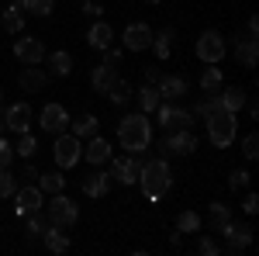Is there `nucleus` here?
Returning <instances> with one entry per match:
<instances>
[{"label":"nucleus","mask_w":259,"mask_h":256,"mask_svg":"<svg viewBox=\"0 0 259 256\" xmlns=\"http://www.w3.org/2000/svg\"><path fill=\"white\" fill-rule=\"evenodd\" d=\"M11 159H14V145L0 135V170H7V166H11Z\"/></svg>","instance_id":"obj_40"},{"label":"nucleus","mask_w":259,"mask_h":256,"mask_svg":"<svg viewBox=\"0 0 259 256\" xmlns=\"http://www.w3.org/2000/svg\"><path fill=\"white\" fill-rule=\"evenodd\" d=\"M87 42H90V49H111V42H114V31H111V24L107 21H94L90 24V31H87Z\"/></svg>","instance_id":"obj_18"},{"label":"nucleus","mask_w":259,"mask_h":256,"mask_svg":"<svg viewBox=\"0 0 259 256\" xmlns=\"http://www.w3.org/2000/svg\"><path fill=\"white\" fill-rule=\"evenodd\" d=\"M38 125L45 128V132H52V135H59V132H66V125H69V115H66V107L62 104H45L38 115Z\"/></svg>","instance_id":"obj_12"},{"label":"nucleus","mask_w":259,"mask_h":256,"mask_svg":"<svg viewBox=\"0 0 259 256\" xmlns=\"http://www.w3.org/2000/svg\"><path fill=\"white\" fill-rule=\"evenodd\" d=\"M177 229L183 232V236H187V232H197V229H200V215H197V211H180Z\"/></svg>","instance_id":"obj_36"},{"label":"nucleus","mask_w":259,"mask_h":256,"mask_svg":"<svg viewBox=\"0 0 259 256\" xmlns=\"http://www.w3.org/2000/svg\"><path fill=\"white\" fill-rule=\"evenodd\" d=\"M197 59L207 62V66L225 59V39H221L218 31H204L197 39Z\"/></svg>","instance_id":"obj_9"},{"label":"nucleus","mask_w":259,"mask_h":256,"mask_svg":"<svg viewBox=\"0 0 259 256\" xmlns=\"http://www.w3.org/2000/svg\"><path fill=\"white\" fill-rule=\"evenodd\" d=\"M41 236H45V249H49V253H56V256L69 253V236H66L62 229L49 225V232H41Z\"/></svg>","instance_id":"obj_24"},{"label":"nucleus","mask_w":259,"mask_h":256,"mask_svg":"<svg viewBox=\"0 0 259 256\" xmlns=\"http://www.w3.org/2000/svg\"><path fill=\"white\" fill-rule=\"evenodd\" d=\"M242 211H245V215H256V211H259V197L256 194H245V197H242Z\"/></svg>","instance_id":"obj_43"},{"label":"nucleus","mask_w":259,"mask_h":256,"mask_svg":"<svg viewBox=\"0 0 259 256\" xmlns=\"http://www.w3.org/2000/svg\"><path fill=\"white\" fill-rule=\"evenodd\" d=\"M73 73V56L69 52H52L49 56V77H69Z\"/></svg>","instance_id":"obj_26"},{"label":"nucleus","mask_w":259,"mask_h":256,"mask_svg":"<svg viewBox=\"0 0 259 256\" xmlns=\"http://www.w3.org/2000/svg\"><path fill=\"white\" fill-rule=\"evenodd\" d=\"M97 128H100V121L94 118V115H80V118L73 121V135H76V138H90V135H97Z\"/></svg>","instance_id":"obj_33"},{"label":"nucleus","mask_w":259,"mask_h":256,"mask_svg":"<svg viewBox=\"0 0 259 256\" xmlns=\"http://www.w3.org/2000/svg\"><path fill=\"white\" fill-rule=\"evenodd\" d=\"M83 159H87V163H94V166L107 163V159H111V145H107V138L90 135V142L83 145Z\"/></svg>","instance_id":"obj_17"},{"label":"nucleus","mask_w":259,"mask_h":256,"mask_svg":"<svg viewBox=\"0 0 259 256\" xmlns=\"http://www.w3.org/2000/svg\"><path fill=\"white\" fill-rule=\"evenodd\" d=\"M107 191H111V173L94 170L90 177H83V194H87V197H104Z\"/></svg>","instance_id":"obj_19"},{"label":"nucleus","mask_w":259,"mask_h":256,"mask_svg":"<svg viewBox=\"0 0 259 256\" xmlns=\"http://www.w3.org/2000/svg\"><path fill=\"white\" fill-rule=\"evenodd\" d=\"M207 138H211V145H218V149H228L232 142H235V115L232 111H214V115H207Z\"/></svg>","instance_id":"obj_3"},{"label":"nucleus","mask_w":259,"mask_h":256,"mask_svg":"<svg viewBox=\"0 0 259 256\" xmlns=\"http://www.w3.org/2000/svg\"><path fill=\"white\" fill-rule=\"evenodd\" d=\"M256 31H259V21L249 18V21H245V35H249V39H256Z\"/></svg>","instance_id":"obj_47"},{"label":"nucleus","mask_w":259,"mask_h":256,"mask_svg":"<svg viewBox=\"0 0 259 256\" xmlns=\"http://www.w3.org/2000/svg\"><path fill=\"white\" fill-rule=\"evenodd\" d=\"M156 90H159L162 100H180L183 94H187V80L183 77H159Z\"/></svg>","instance_id":"obj_21"},{"label":"nucleus","mask_w":259,"mask_h":256,"mask_svg":"<svg viewBox=\"0 0 259 256\" xmlns=\"http://www.w3.org/2000/svg\"><path fill=\"white\" fill-rule=\"evenodd\" d=\"M52 156H56V166H59V170H73L83 159V138H76L73 132H59Z\"/></svg>","instance_id":"obj_4"},{"label":"nucleus","mask_w":259,"mask_h":256,"mask_svg":"<svg viewBox=\"0 0 259 256\" xmlns=\"http://www.w3.org/2000/svg\"><path fill=\"white\" fill-rule=\"evenodd\" d=\"M107 56H104V66H111V69H118L121 66V49H104Z\"/></svg>","instance_id":"obj_44"},{"label":"nucleus","mask_w":259,"mask_h":256,"mask_svg":"<svg viewBox=\"0 0 259 256\" xmlns=\"http://www.w3.org/2000/svg\"><path fill=\"white\" fill-rule=\"evenodd\" d=\"M139 184H142L145 201H162V197L169 194V187H173V170H169V163L162 156L145 159V166H142V173H139Z\"/></svg>","instance_id":"obj_1"},{"label":"nucleus","mask_w":259,"mask_h":256,"mask_svg":"<svg viewBox=\"0 0 259 256\" xmlns=\"http://www.w3.org/2000/svg\"><path fill=\"white\" fill-rule=\"evenodd\" d=\"M197 249H200L204 256H218V253H221V249H218V242H214L211 236H204V239H200V246H197Z\"/></svg>","instance_id":"obj_42"},{"label":"nucleus","mask_w":259,"mask_h":256,"mask_svg":"<svg viewBox=\"0 0 259 256\" xmlns=\"http://www.w3.org/2000/svg\"><path fill=\"white\" fill-rule=\"evenodd\" d=\"M235 59H239L245 69H252V66L259 62V42L249 39V35H245V39H239V42H235Z\"/></svg>","instance_id":"obj_20"},{"label":"nucleus","mask_w":259,"mask_h":256,"mask_svg":"<svg viewBox=\"0 0 259 256\" xmlns=\"http://www.w3.org/2000/svg\"><path fill=\"white\" fill-rule=\"evenodd\" d=\"M211 232H225V225H228V222H232V208H228V204H218V201H214V204H211Z\"/></svg>","instance_id":"obj_29"},{"label":"nucleus","mask_w":259,"mask_h":256,"mask_svg":"<svg viewBox=\"0 0 259 256\" xmlns=\"http://www.w3.org/2000/svg\"><path fill=\"white\" fill-rule=\"evenodd\" d=\"M45 211H49V225H56V229H69V225H76V218H80V208L66 194H52V201L45 204Z\"/></svg>","instance_id":"obj_6"},{"label":"nucleus","mask_w":259,"mask_h":256,"mask_svg":"<svg viewBox=\"0 0 259 256\" xmlns=\"http://www.w3.org/2000/svg\"><path fill=\"white\" fill-rule=\"evenodd\" d=\"M152 35H156V31H152L149 24L135 21V24L124 28V49H128V52H145V49L152 45Z\"/></svg>","instance_id":"obj_11"},{"label":"nucleus","mask_w":259,"mask_h":256,"mask_svg":"<svg viewBox=\"0 0 259 256\" xmlns=\"http://www.w3.org/2000/svg\"><path fill=\"white\" fill-rule=\"evenodd\" d=\"M41 208H45V194H41V187H21V191H18V204H14L18 218L31 215V211H41Z\"/></svg>","instance_id":"obj_14"},{"label":"nucleus","mask_w":259,"mask_h":256,"mask_svg":"<svg viewBox=\"0 0 259 256\" xmlns=\"http://www.w3.org/2000/svg\"><path fill=\"white\" fill-rule=\"evenodd\" d=\"M4 125H7V132H28V125H31V104H11L7 111H4Z\"/></svg>","instance_id":"obj_15"},{"label":"nucleus","mask_w":259,"mask_h":256,"mask_svg":"<svg viewBox=\"0 0 259 256\" xmlns=\"http://www.w3.org/2000/svg\"><path fill=\"white\" fill-rule=\"evenodd\" d=\"M18 83H21V90H24V94H38V90L49 87V73L38 69V66H24V73L18 77Z\"/></svg>","instance_id":"obj_16"},{"label":"nucleus","mask_w":259,"mask_h":256,"mask_svg":"<svg viewBox=\"0 0 259 256\" xmlns=\"http://www.w3.org/2000/svg\"><path fill=\"white\" fill-rule=\"evenodd\" d=\"M156 111H159V125L166 128V132H173V128H190V125H194V115H190V111H183V107L159 104Z\"/></svg>","instance_id":"obj_13"},{"label":"nucleus","mask_w":259,"mask_h":256,"mask_svg":"<svg viewBox=\"0 0 259 256\" xmlns=\"http://www.w3.org/2000/svg\"><path fill=\"white\" fill-rule=\"evenodd\" d=\"M0 24H4L7 35H21V31H24V7H18V4L7 7V11L0 14Z\"/></svg>","instance_id":"obj_23"},{"label":"nucleus","mask_w":259,"mask_h":256,"mask_svg":"<svg viewBox=\"0 0 259 256\" xmlns=\"http://www.w3.org/2000/svg\"><path fill=\"white\" fill-rule=\"evenodd\" d=\"M107 97H111V104H128V100L135 97V90H132V83H128V80H114V83H111V90H107Z\"/></svg>","instance_id":"obj_32"},{"label":"nucleus","mask_w":259,"mask_h":256,"mask_svg":"<svg viewBox=\"0 0 259 256\" xmlns=\"http://www.w3.org/2000/svg\"><path fill=\"white\" fill-rule=\"evenodd\" d=\"M114 80H118V69H111V66H97V69L90 73V83H94L97 94H107Z\"/></svg>","instance_id":"obj_25"},{"label":"nucleus","mask_w":259,"mask_h":256,"mask_svg":"<svg viewBox=\"0 0 259 256\" xmlns=\"http://www.w3.org/2000/svg\"><path fill=\"white\" fill-rule=\"evenodd\" d=\"M21 7H24L28 14H35V18H49L52 7H56V0H21Z\"/></svg>","instance_id":"obj_34"},{"label":"nucleus","mask_w":259,"mask_h":256,"mask_svg":"<svg viewBox=\"0 0 259 256\" xmlns=\"http://www.w3.org/2000/svg\"><path fill=\"white\" fill-rule=\"evenodd\" d=\"M135 97H139V107H142V111H145V115H149V111H156V107H159V104H162L159 90H156L152 83H145V87H142V90H139V94H135Z\"/></svg>","instance_id":"obj_31"},{"label":"nucleus","mask_w":259,"mask_h":256,"mask_svg":"<svg viewBox=\"0 0 259 256\" xmlns=\"http://www.w3.org/2000/svg\"><path fill=\"white\" fill-rule=\"evenodd\" d=\"M221 83H225V77H221L218 62H211V66L204 69V77H200V90H204V94H218Z\"/></svg>","instance_id":"obj_27"},{"label":"nucleus","mask_w":259,"mask_h":256,"mask_svg":"<svg viewBox=\"0 0 259 256\" xmlns=\"http://www.w3.org/2000/svg\"><path fill=\"white\" fill-rule=\"evenodd\" d=\"M218 104H221V111L239 115L242 107H245V90L242 87H225V90H218Z\"/></svg>","instance_id":"obj_22"},{"label":"nucleus","mask_w":259,"mask_h":256,"mask_svg":"<svg viewBox=\"0 0 259 256\" xmlns=\"http://www.w3.org/2000/svg\"><path fill=\"white\" fill-rule=\"evenodd\" d=\"M14 56H18V62H24V66H38V62L45 59V45H41V39H35V35H21V39L14 42Z\"/></svg>","instance_id":"obj_8"},{"label":"nucleus","mask_w":259,"mask_h":256,"mask_svg":"<svg viewBox=\"0 0 259 256\" xmlns=\"http://www.w3.org/2000/svg\"><path fill=\"white\" fill-rule=\"evenodd\" d=\"M21 177H24V180H38V170H35V166H24V173H21Z\"/></svg>","instance_id":"obj_48"},{"label":"nucleus","mask_w":259,"mask_h":256,"mask_svg":"<svg viewBox=\"0 0 259 256\" xmlns=\"http://www.w3.org/2000/svg\"><path fill=\"white\" fill-rule=\"evenodd\" d=\"M100 11H104V7H100L97 0H83V14H90V18H100Z\"/></svg>","instance_id":"obj_45"},{"label":"nucleus","mask_w":259,"mask_h":256,"mask_svg":"<svg viewBox=\"0 0 259 256\" xmlns=\"http://www.w3.org/2000/svg\"><path fill=\"white\" fill-rule=\"evenodd\" d=\"M14 191H18V177L7 173V170H0V197H11Z\"/></svg>","instance_id":"obj_37"},{"label":"nucleus","mask_w":259,"mask_h":256,"mask_svg":"<svg viewBox=\"0 0 259 256\" xmlns=\"http://www.w3.org/2000/svg\"><path fill=\"white\" fill-rule=\"evenodd\" d=\"M149 49H156V59H169V52H173V28H162L159 35H152Z\"/></svg>","instance_id":"obj_28"},{"label":"nucleus","mask_w":259,"mask_h":256,"mask_svg":"<svg viewBox=\"0 0 259 256\" xmlns=\"http://www.w3.org/2000/svg\"><path fill=\"white\" fill-rule=\"evenodd\" d=\"M4 132H7V125H4V115H0V135H4Z\"/></svg>","instance_id":"obj_49"},{"label":"nucleus","mask_w":259,"mask_h":256,"mask_svg":"<svg viewBox=\"0 0 259 256\" xmlns=\"http://www.w3.org/2000/svg\"><path fill=\"white\" fill-rule=\"evenodd\" d=\"M18 156H24V159H31L35 156V149H38V138L31 135V132H18Z\"/></svg>","instance_id":"obj_35"},{"label":"nucleus","mask_w":259,"mask_h":256,"mask_svg":"<svg viewBox=\"0 0 259 256\" xmlns=\"http://www.w3.org/2000/svg\"><path fill=\"white\" fill-rule=\"evenodd\" d=\"M245 184H249V173H245V170H235V173L228 177V187H232V191H242Z\"/></svg>","instance_id":"obj_41"},{"label":"nucleus","mask_w":259,"mask_h":256,"mask_svg":"<svg viewBox=\"0 0 259 256\" xmlns=\"http://www.w3.org/2000/svg\"><path fill=\"white\" fill-rule=\"evenodd\" d=\"M242 156H245V159H256L259 156V138H256V132H249V135L242 138Z\"/></svg>","instance_id":"obj_38"},{"label":"nucleus","mask_w":259,"mask_h":256,"mask_svg":"<svg viewBox=\"0 0 259 256\" xmlns=\"http://www.w3.org/2000/svg\"><path fill=\"white\" fill-rule=\"evenodd\" d=\"M38 187H41V194H62L66 191V177L62 173H38Z\"/></svg>","instance_id":"obj_30"},{"label":"nucleus","mask_w":259,"mask_h":256,"mask_svg":"<svg viewBox=\"0 0 259 256\" xmlns=\"http://www.w3.org/2000/svg\"><path fill=\"white\" fill-rule=\"evenodd\" d=\"M159 69H156V62H152V66H145V83H152V87H156V83H159Z\"/></svg>","instance_id":"obj_46"},{"label":"nucleus","mask_w":259,"mask_h":256,"mask_svg":"<svg viewBox=\"0 0 259 256\" xmlns=\"http://www.w3.org/2000/svg\"><path fill=\"white\" fill-rule=\"evenodd\" d=\"M221 236H225V249L228 253H242V249L252 246V225H232L228 222Z\"/></svg>","instance_id":"obj_10"},{"label":"nucleus","mask_w":259,"mask_h":256,"mask_svg":"<svg viewBox=\"0 0 259 256\" xmlns=\"http://www.w3.org/2000/svg\"><path fill=\"white\" fill-rule=\"evenodd\" d=\"M142 166H145V156L142 153H132V156H121V159H111V180H118V184H139V173Z\"/></svg>","instance_id":"obj_7"},{"label":"nucleus","mask_w":259,"mask_h":256,"mask_svg":"<svg viewBox=\"0 0 259 256\" xmlns=\"http://www.w3.org/2000/svg\"><path fill=\"white\" fill-rule=\"evenodd\" d=\"M145 4H159V0H145Z\"/></svg>","instance_id":"obj_50"},{"label":"nucleus","mask_w":259,"mask_h":256,"mask_svg":"<svg viewBox=\"0 0 259 256\" xmlns=\"http://www.w3.org/2000/svg\"><path fill=\"white\" fill-rule=\"evenodd\" d=\"M197 149V135L190 132V128H173L169 135L159 142V156H190Z\"/></svg>","instance_id":"obj_5"},{"label":"nucleus","mask_w":259,"mask_h":256,"mask_svg":"<svg viewBox=\"0 0 259 256\" xmlns=\"http://www.w3.org/2000/svg\"><path fill=\"white\" fill-rule=\"evenodd\" d=\"M118 142H121V149H128V156L132 153H145L149 142H152V121H149V115L145 111L142 115H124L118 121Z\"/></svg>","instance_id":"obj_2"},{"label":"nucleus","mask_w":259,"mask_h":256,"mask_svg":"<svg viewBox=\"0 0 259 256\" xmlns=\"http://www.w3.org/2000/svg\"><path fill=\"white\" fill-rule=\"evenodd\" d=\"M41 232H45V218H41V211H31V215H28V236L38 239Z\"/></svg>","instance_id":"obj_39"}]
</instances>
